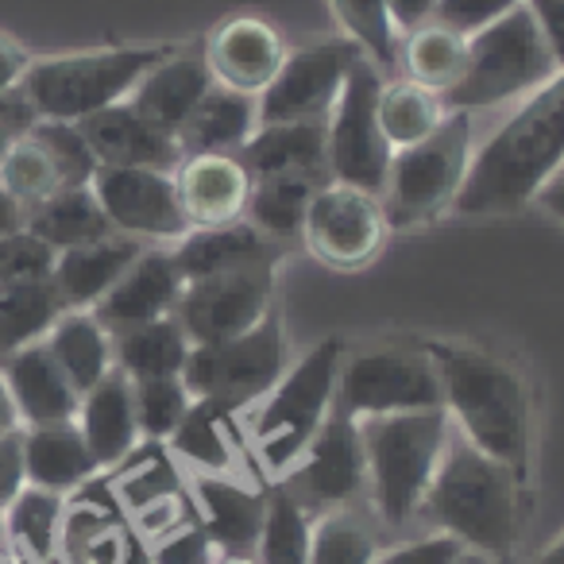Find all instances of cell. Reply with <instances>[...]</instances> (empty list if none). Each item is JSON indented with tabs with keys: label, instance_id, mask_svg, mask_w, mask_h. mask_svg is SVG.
<instances>
[{
	"label": "cell",
	"instance_id": "6da1fadb",
	"mask_svg": "<svg viewBox=\"0 0 564 564\" xmlns=\"http://www.w3.org/2000/svg\"><path fill=\"white\" fill-rule=\"evenodd\" d=\"M445 391V414L464 441L499 460L525 495L533 487V399L510 360L471 345L430 340Z\"/></svg>",
	"mask_w": 564,
	"mask_h": 564
},
{
	"label": "cell",
	"instance_id": "7a4b0ae2",
	"mask_svg": "<svg viewBox=\"0 0 564 564\" xmlns=\"http://www.w3.org/2000/svg\"><path fill=\"white\" fill-rule=\"evenodd\" d=\"M564 159V70L533 89L484 148L471 155L456 209L460 217H502L533 202Z\"/></svg>",
	"mask_w": 564,
	"mask_h": 564
},
{
	"label": "cell",
	"instance_id": "3957f363",
	"mask_svg": "<svg viewBox=\"0 0 564 564\" xmlns=\"http://www.w3.org/2000/svg\"><path fill=\"white\" fill-rule=\"evenodd\" d=\"M522 499L525 491L499 460L453 433L417 514L471 553L510 561L522 525Z\"/></svg>",
	"mask_w": 564,
	"mask_h": 564
},
{
	"label": "cell",
	"instance_id": "277c9868",
	"mask_svg": "<svg viewBox=\"0 0 564 564\" xmlns=\"http://www.w3.org/2000/svg\"><path fill=\"white\" fill-rule=\"evenodd\" d=\"M340 360H345V340L325 337L299 364H291L286 376L256 402L248 433L251 448L271 479H286V471L302 460L306 445L333 414Z\"/></svg>",
	"mask_w": 564,
	"mask_h": 564
},
{
	"label": "cell",
	"instance_id": "5b68a950",
	"mask_svg": "<svg viewBox=\"0 0 564 564\" xmlns=\"http://www.w3.org/2000/svg\"><path fill=\"white\" fill-rule=\"evenodd\" d=\"M360 433L379 522L402 530L417 518L425 487L453 437V422L445 410H410V414L364 417Z\"/></svg>",
	"mask_w": 564,
	"mask_h": 564
},
{
	"label": "cell",
	"instance_id": "8992f818",
	"mask_svg": "<svg viewBox=\"0 0 564 564\" xmlns=\"http://www.w3.org/2000/svg\"><path fill=\"white\" fill-rule=\"evenodd\" d=\"M556 74L545 40L538 32V20L525 4H518L510 17L495 20L491 28L468 35V58L453 89L441 94L448 112H479L495 105L518 101L541 89Z\"/></svg>",
	"mask_w": 564,
	"mask_h": 564
},
{
	"label": "cell",
	"instance_id": "52a82bcc",
	"mask_svg": "<svg viewBox=\"0 0 564 564\" xmlns=\"http://www.w3.org/2000/svg\"><path fill=\"white\" fill-rule=\"evenodd\" d=\"M166 58V47H109L78 51L32 63L20 82V94L40 120H78L128 101L151 66Z\"/></svg>",
	"mask_w": 564,
	"mask_h": 564
},
{
	"label": "cell",
	"instance_id": "ba28073f",
	"mask_svg": "<svg viewBox=\"0 0 564 564\" xmlns=\"http://www.w3.org/2000/svg\"><path fill=\"white\" fill-rule=\"evenodd\" d=\"M471 112H448L430 140L394 151L383 186V213L391 228H417L456 209L471 171Z\"/></svg>",
	"mask_w": 564,
	"mask_h": 564
},
{
	"label": "cell",
	"instance_id": "9c48e42d",
	"mask_svg": "<svg viewBox=\"0 0 564 564\" xmlns=\"http://www.w3.org/2000/svg\"><path fill=\"white\" fill-rule=\"evenodd\" d=\"M333 406L364 422L410 410H445V391L425 345H371L345 352Z\"/></svg>",
	"mask_w": 564,
	"mask_h": 564
},
{
	"label": "cell",
	"instance_id": "30bf717a",
	"mask_svg": "<svg viewBox=\"0 0 564 564\" xmlns=\"http://www.w3.org/2000/svg\"><path fill=\"white\" fill-rule=\"evenodd\" d=\"M286 368H291V345H286L279 314H271L256 329L232 340L189 348L182 383L194 399H205L232 414V410L256 406L286 376Z\"/></svg>",
	"mask_w": 564,
	"mask_h": 564
},
{
	"label": "cell",
	"instance_id": "8fae6325",
	"mask_svg": "<svg viewBox=\"0 0 564 564\" xmlns=\"http://www.w3.org/2000/svg\"><path fill=\"white\" fill-rule=\"evenodd\" d=\"M383 70L371 58H356L329 120H325V166L329 182L356 186L364 194H383L387 171H391V143L379 128V94H383Z\"/></svg>",
	"mask_w": 564,
	"mask_h": 564
},
{
	"label": "cell",
	"instance_id": "7c38bea8",
	"mask_svg": "<svg viewBox=\"0 0 564 564\" xmlns=\"http://www.w3.org/2000/svg\"><path fill=\"white\" fill-rule=\"evenodd\" d=\"M274 274H279V259H263V263L186 282L174 317L186 329L189 345H220L267 322L274 314Z\"/></svg>",
	"mask_w": 564,
	"mask_h": 564
},
{
	"label": "cell",
	"instance_id": "4fadbf2b",
	"mask_svg": "<svg viewBox=\"0 0 564 564\" xmlns=\"http://www.w3.org/2000/svg\"><path fill=\"white\" fill-rule=\"evenodd\" d=\"M387 213L376 194L356 186L325 182L314 194L302 225V243L310 256L322 259L333 271H360L383 251L387 243Z\"/></svg>",
	"mask_w": 564,
	"mask_h": 564
},
{
	"label": "cell",
	"instance_id": "5bb4252c",
	"mask_svg": "<svg viewBox=\"0 0 564 564\" xmlns=\"http://www.w3.org/2000/svg\"><path fill=\"white\" fill-rule=\"evenodd\" d=\"M360 55L364 51L352 40H317L306 47H294L271 86L259 94V124L329 120Z\"/></svg>",
	"mask_w": 564,
	"mask_h": 564
},
{
	"label": "cell",
	"instance_id": "9a60e30c",
	"mask_svg": "<svg viewBox=\"0 0 564 564\" xmlns=\"http://www.w3.org/2000/svg\"><path fill=\"white\" fill-rule=\"evenodd\" d=\"M89 189L101 202L112 232L132 240H171L178 243L189 232L186 209L178 202L171 171L151 166H97Z\"/></svg>",
	"mask_w": 564,
	"mask_h": 564
},
{
	"label": "cell",
	"instance_id": "2e32d148",
	"mask_svg": "<svg viewBox=\"0 0 564 564\" xmlns=\"http://www.w3.org/2000/svg\"><path fill=\"white\" fill-rule=\"evenodd\" d=\"M282 484L306 510L352 507V499H360L368 487V453H364L360 422L333 406V414L325 417L317 437L310 441L302 460L286 471Z\"/></svg>",
	"mask_w": 564,
	"mask_h": 564
},
{
	"label": "cell",
	"instance_id": "e0dca14e",
	"mask_svg": "<svg viewBox=\"0 0 564 564\" xmlns=\"http://www.w3.org/2000/svg\"><path fill=\"white\" fill-rule=\"evenodd\" d=\"M286 55L291 47L274 24H267L263 17H232L209 35L202 58L217 86L259 97L282 70Z\"/></svg>",
	"mask_w": 564,
	"mask_h": 564
},
{
	"label": "cell",
	"instance_id": "ac0fdd59",
	"mask_svg": "<svg viewBox=\"0 0 564 564\" xmlns=\"http://www.w3.org/2000/svg\"><path fill=\"white\" fill-rule=\"evenodd\" d=\"M186 291L174 256L166 248H143L140 259L120 274V282L97 302L89 314L105 325L109 333H124L135 325L159 322L178 310V299Z\"/></svg>",
	"mask_w": 564,
	"mask_h": 564
},
{
	"label": "cell",
	"instance_id": "d6986e66",
	"mask_svg": "<svg viewBox=\"0 0 564 564\" xmlns=\"http://www.w3.org/2000/svg\"><path fill=\"white\" fill-rule=\"evenodd\" d=\"M97 166H151V171H178L182 148L171 132L151 124L148 117L132 109L128 101L101 109L94 117L78 120Z\"/></svg>",
	"mask_w": 564,
	"mask_h": 564
},
{
	"label": "cell",
	"instance_id": "ffe728a7",
	"mask_svg": "<svg viewBox=\"0 0 564 564\" xmlns=\"http://www.w3.org/2000/svg\"><path fill=\"white\" fill-rule=\"evenodd\" d=\"M189 495L213 549L225 556H256L267 522V495L251 491L232 476H202V471H194Z\"/></svg>",
	"mask_w": 564,
	"mask_h": 564
},
{
	"label": "cell",
	"instance_id": "44dd1931",
	"mask_svg": "<svg viewBox=\"0 0 564 564\" xmlns=\"http://www.w3.org/2000/svg\"><path fill=\"white\" fill-rule=\"evenodd\" d=\"M174 186L189 228L232 225L248 213L251 174L240 155H186L174 171Z\"/></svg>",
	"mask_w": 564,
	"mask_h": 564
},
{
	"label": "cell",
	"instance_id": "7402d4cb",
	"mask_svg": "<svg viewBox=\"0 0 564 564\" xmlns=\"http://www.w3.org/2000/svg\"><path fill=\"white\" fill-rule=\"evenodd\" d=\"M0 376L9 383V394L17 402L20 425H47V422H74L78 417L82 394L63 376L58 360L51 356L47 340L12 352L0 364Z\"/></svg>",
	"mask_w": 564,
	"mask_h": 564
},
{
	"label": "cell",
	"instance_id": "603a6c76",
	"mask_svg": "<svg viewBox=\"0 0 564 564\" xmlns=\"http://www.w3.org/2000/svg\"><path fill=\"white\" fill-rule=\"evenodd\" d=\"M213 86H217V82H213L202 55L166 51V58H159L140 78V86L132 89L128 105H132L140 117H148L151 124L163 128V132L178 135L182 124L194 117V109L202 105V97L209 94Z\"/></svg>",
	"mask_w": 564,
	"mask_h": 564
},
{
	"label": "cell",
	"instance_id": "cb8c5ba5",
	"mask_svg": "<svg viewBox=\"0 0 564 564\" xmlns=\"http://www.w3.org/2000/svg\"><path fill=\"white\" fill-rule=\"evenodd\" d=\"M143 248H148V243L112 232V236H105V240L58 251L55 274H51L58 299L66 302V310H94L120 282V274L140 259Z\"/></svg>",
	"mask_w": 564,
	"mask_h": 564
},
{
	"label": "cell",
	"instance_id": "d4e9b609",
	"mask_svg": "<svg viewBox=\"0 0 564 564\" xmlns=\"http://www.w3.org/2000/svg\"><path fill=\"white\" fill-rule=\"evenodd\" d=\"M78 430L86 437L89 453L101 468H112L140 445V422H135L132 379L120 368H112L97 387H89L78 402Z\"/></svg>",
	"mask_w": 564,
	"mask_h": 564
},
{
	"label": "cell",
	"instance_id": "484cf974",
	"mask_svg": "<svg viewBox=\"0 0 564 564\" xmlns=\"http://www.w3.org/2000/svg\"><path fill=\"white\" fill-rule=\"evenodd\" d=\"M171 256L182 282H197L220 271H236V267L279 259L282 248L267 240L248 220H232V225H217V228H189L171 248Z\"/></svg>",
	"mask_w": 564,
	"mask_h": 564
},
{
	"label": "cell",
	"instance_id": "4316f807",
	"mask_svg": "<svg viewBox=\"0 0 564 564\" xmlns=\"http://www.w3.org/2000/svg\"><path fill=\"white\" fill-rule=\"evenodd\" d=\"M259 128V97L213 86L194 109V117L174 135L186 155H240L243 143Z\"/></svg>",
	"mask_w": 564,
	"mask_h": 564
},
{
	"label": "cell",
	"instance_id": "83f0119b",
	"mask_svg": "<svg viewBox=\"0 0 564 564\" xmlns=\"http://www.w3.org/2000/svg\"><path fill=\"white\" fill-rule=\"evenodd\" d=\"M240 163L251 178L267 174H317L329 178L325 166V120H282L259 124L256 135L240 148Z\"/></svg>",
	"mask_w": 564,
	"mask_h": 564
},
{
	"label": "cell",
	"instance_id": "f1b7e54d",
	"mask_svg": "<svg viewBox=\"0 0 564 564\" xmlns=\"http://www.w3.org/2000/svg\"><path fill=\"white\" fill-rule=\"evenodd\" d=\"M24 468L32 487L66 495L101 471V464L89 453L78 422H47L24 425Z\"/></svg>",
	"mask_w": 564,
	"mask_h": 564
},
{
	"label": "cell",
	"instance_id": "f546056e",
	"mask_svg": "<svg viewBox=\"0 0 564 564\" xmlns=\"http://www.w3.org/2000/svg\"><path fill=\"white\" fill-rule=\"evenodd\" d=\"M325 182L329 178H317V174H267V178H251V197L243 220L256 225L279 248L291 240H302L310 202H314V194Z\"/></svg>",
	"mask_w": 564,
	"mask_h": 564
},
{
	"label": "cell",
	"instance_id": "4dcf8cb0",
	"mask_svg": "<svg viewBox=\"0 0 564 564\" xmlns=\"http://www.w3.org/2000/svg\"><path fill=\"white\" fill-rule=\"evenodd\" d=\"M43 340L78 394H86L117 368L112 364V333L89 310H66Z\"/></svg>",
	"mask_w": 564,
	"mask_h": 564
},
{
	"label": "cell",
	"instance_id": "1f68e13d",
	"mask_svg": "<svg viewBox=\"0 0 564 564\" xmlns=\"http://www.w3.org/2000/svg\"><path fill=\"white\" fill-rule=\"evenodd\" d=\"M189 337L178 317H159V322L135 325V329L112 333V364L124 371L132 383L140 379H166L182 376L189 360Z\"/></svg>",
	"mask_w": 564,
	"mask_h": 564
},
{
	"label": "cell",
	"instance_id": "d6a6232c",
	"mask_svg": "<svg viewBox=\"0 0 564 564\" xmlns=\"http://www.w3.org/2000/svg\"><path fill=\"white\" fill-rule=\"evenodd\" d=\"M24 228H32L55 251L82 248V243L112 236L109 217H105L101 202H97V194L89 186H66L58 194H51L47 202L32 205Z\"/></svg>",
	"mask_w": 564,
	"mask_h": 564
},
{
	"label": "cell",
	"instance_id": "836d02e7",
	"mask_svg": "<svg viewBox=\"0 0 564 564\" xmlns=\"http://www.w3.org/2000/svg\"><path fill=\"white\" fill-rule=\"evenodd\" d=\"M66 314L55 282H28V286H0V364L12 352L35 345L51 333V325Z\"/></svg>",
	"mask_w": 564,
	"mask_h": 564
},
{
	"label": "cell",
	"instance_id": "e575fe53",
	"mask_svg": "<svg viewBox=\"0 0 564 564\" xmlns=\"http://www.w3.org/2000/svg\"><path fill=\"white\" fill-rule=\"evenodd\" d=\"M55 556L63 564H128L132 549H128L117 518L105 514L94 502H78V507L63 510Z\"/></svg>",
	"mask_w": 564,
	"mask_h": 564
},
{
	"label": "cell",
	"instance_id": "d590c367",
	"mask_svg": "<svg viewBox=\"0 0 564 564\" xmlns=\"http://www.w3.org/2000/svg\"><path fill=\"white\" fill-rule=\"evenodd\" d=\"M464 58H468V40L437 20L406 32V43L399 47V66L406 70V78L433 89V94H445L456 86Z\"/></svg>",
	"mask_w": 564,
	"mask_h": 564
},
{
	"label": "cell",
	"instance_id": "8d00e7d4",
	"mask_svg": "<svg viewBox=\"0 0 564 564\" xmlns=\"http://www.w3.org/2000/svg\"><path fill=\"white\" fill-rule=\"evenodd\" d=\"M445 117L448 109L441 101V94H433V89L417 86L410 78L383 82V94H379V128H383L391 151L414 148V143L430 140Z\"/></svg>",
	"mask_w": 564,
	"mask_h": 564
},
{
	"label": "cell",
	"instance_id": "74e56055",
	"mask_svg": "<svg viewBox=\"0 0 564 564\" xmlns=\"http://www.w3.org/2000/svg\"><path fill=\"white\" fill-rule=\"evenodd\" d=\"M379 553V525L364 510H322L310 522V564H376Z\"/></svg>",
	"mask_w": 564,
	"mask_h": 564
},
{
	"label": "cell",
	"instance_id": "f35d334b",
	"mask_svg": "<svg viewBox=\"0 0 564 564\" xmlns=\"http://www.w3.org/2000/svg\"><path fill=\"white\" fill-rule=\"evenodd\" d=\"M225 410L205 399H194L189 414L171 433L166 448L202 476H232V445L225 437Z\"/></svg>",
	"mask_w": 564,
	"mask_h": 564
},
{
	"label": "cell",
	"instance_id": "ab89813d",
	"mask_svg": "<svg viewBox=\"0 0 564 564\" xmlns=\"http://www.w3.org/2000/svg\"><path fill=\"white\" fill-rule=\"evenodd\" d=\"M63 495L43 491V487L28 484L17 495L9 510H4V533L32 556L35 564H51L58 549V525H63Z\"/></svg>",
	"mask_w": 564,
	"mask_h": 564
},
{
	"label": "cell",
	"instance_id": "60d3db41",
	"mask_svg": "<svg viewBox=\"0 0 564 564\" xmlns=\"http://www.w3.org/2000/svg\"><path fill=\"white\" fill-rule=\"evenodd\" d=\"M256 564H310V510L279 484L267 495V522Z\"/></svg>",
	"mask_w": 564,
	"mask_h": 564
},
{
	"label": "cell",
	"instance_id": "b9f144b4",
	"mask_svg": "<svg viewBox=\"0 0 564 564\" xmlns=\"http://www.w3.org/2000/svg\"><path fill=\"white\" fill-rule=\"evenodd\" d=\"M329 9L345 40H352L364 58H371L387 78L399 66V28L383 0H329Z\"/></svg>",
	"mask_w": 564,
	"mask_h": 564
},
{
	"label": "cell",
	"instance_id": "7bdbcfd3",
	"mask_svg": "<svg viewBox=\"0 0 564 564\" xmlns=\"http://www.w3.org/2000/svg\"><path fill=\"white\" fill-rule=\"evenodd\" d=\"M0 186L9 189L24 209H32V205L47 202L51 194L66 189L55 163H51V155L32 140V132L20 135L9 148V155L0 159Z\"/></svg>",
	"mask_w": 564,
	"mask_h": 564
},
{
	"label": "cell",
	"instance_id": "ee69618b",
	"mask_svg": "<svg viewBox=\"0 0 564 564\" xmlns=\"http://www.w3.org/2000/svg\"><path fill=\"white\" fill-rule=\"evenodd\" d=\"M132 399H135V422H140V437L148 441H171V433L182 425V417L194 406V394L186 391L182 376H166V379H140L132 383Z\"/></svg>",
	"mask_w": 564,
	"mask_h": 564
},
{
	"label": "cell",
	"instance_id": "f6af8a7d",
	"mask_svg": "<svg viewBox=\"0 0 564 564\" xmlns=\"http://www.w3.org/2000/svg\"><path fill=\"white\" fill-rule=\"evenodd\" d=\"M28 132H32V140L51 155L63 186H89V182H94L97 159H94V151H89L78 124H70V120H35Z\"/></svg>",
	"mask_w": 564,
	"mask_h": 564
},
{
	"label": "cell",
	"instance_id": "bcb514c9",
	"mask_svg": "<svg viewBox=\"0 0 564 564\" xmlns=\"http://www.w3.org/2000/svg\"><path fill=\"white\" fill-rule=\"evenodd\" d=\"M58 251L47 240L20 228V232L0 236V286H28V282H51Z\"/></svg>",
	"mask_w": 564,
	"mask_h": 564
},
{
	"label": "cell",
	"instance_id": "7dc6e473",
	"mask_svg": "<svg viewBox=\"0 0 564 564\" xmlns=\"http://www.w3.org/2000/svg\"><path fill=\"white\" fill-rule=\"evenodd\" d=\"M117 491H120V499H124L128 514H140V510L178 495V479H174V471L166 460H148L135 471H128V476L120 479Z\"/></svg>",
	"mask_w": 564,
	"mask_h": 564
},
{
	"label": "cell",
	"instance_id": "c3c4849f",
	"mask_svg": "<svg viewBox=\"0 0 564 564\" xmlns=\"http://www.w3.org/2000/svg\"><path fill=\"white\" fill-rule=\"evenodd\" d=\"M518 4H525V0H437V17L433 20L468 40V35L491 28L495 20L510 17Z\"/></svg>",
	"mask_w": 564,
	"mask_h": 564
},
{
	"label": "cell",
	"instance_id": "681fc988",
	"mask_svg": "<svg viewBox=\"0 0 564 564\" xmlns=\"http://www.w3.org/2000/svg\"><path fill=\"white\" fill-rule=\"evenodd\" d=\"M148 564H213V541L202 530V522H186L178 525L166 538L151 541V556Z\"/></svg>",
	"mask_w": 564,
	"mask_h": 564
},
{
	"label": "cell",
	"instance_id": "f907efd6",
	"mask_svg": "<svg viewBox=\"0 0 564 564\" xmlns=\"http://www.w3.org/2000/svg\"><path fill=\"white\" fill-rule=\"evenodd\" d=\"M464 553L460 541L445 538V533H430V538L406 541L399 549H383L376 564H453Z\"/></svg>",
	"mask_w": 564,
	"mask_h": 564
},
{
	"label": "cell",
	"instance_id": "816d5d0a",
	"mask_svg": "<svg viewBox=\"0 0 564 564\" xmlns=\"http://www.w3.org/2000/svg\"><path fill=\"white\" fill-rule=\"evenodd\" d=\"M28 487L24 468V425L12 433H0V514L17 502V495Z\"/></svg>",
	"mask_w": 564,
	"mask_h": 564
},
{
	"label": "cell",
	"instance_id": "f5cc1de1",
	"mask_svg": "<svg viewBox=\"0 0 564 564\" xmlns=\"http://www.w3.org/2000/svg\"><path fill=\"white\" fill-rule=\"evenodd\" d=\"M525 9L538 20V32L553 55L556 70H564V0H525Z\"/></svg>",
	"mask_w": 564,
	"mask_h": 564
},
{
	"label": "cell",
	"instance_id": "db71d44e",
	"mask_svg": "<svg viewBox=\"0 0 564 564\" xmlns=\"http://www.w3.org/2000/svg\"><path fill=\"white\" fill-rule=\"evenodd\" d=\"M28 66H32L28 51L20 47V43H12L9 35H0V94H9V89H17L20 82H24Z\"/></svg>",
	"mask_w": 564,
	"mask_h": 564
},
{
	"label": "cell",
	"instance_id": "11a10c76",
	"mask_svg": "<svg viewBox=\"0 0 564 564\" xmlns=\"http://www.w3.org/2000/svg\"><path fill=\"white\" fill-rule=\"evenodd\" d=\"M399 32H414V28L430 24L437 17V0H383Z\"/></svg>",
	"mask_w": 564,
	"mask_h": 564
},
{
	"label": "cell",
	"instance_id": "9f6ffc18",
	"mask_svg": "<svg viewBox=\"0 0 564 564\" xmlns=\"http://www.w3.org/2000/svg\"><path fill=\"white\" fill-rule=\"evenodd\" d=\"M530 205H538L541 213H549V217L556 220V225H564V159L556 163V171L545 178V186L533 194V202Z\"/></svg>",
	"mask_w": 564,
	"mask_h": 564
},
{
	"label": "cell",
	"instance_id": "6f0895ef",
	"mask_svg": "<svg viewBox=\"0 0 564 564\" xmlns=\"http://www.w3.org/2000/svg\"><path fill=\"white\" fill-rule=\"evenodd\" d=\"M24 225H28V209L17 202V197L9 194V189L0 186V236L20 232Z\"/></svg>",
	"mask_w": 564,
	"mask_h": 564
},
{
	"label": "cell",
	"instance_id": "680465c9",
	"mask_svg": "<svg viewBox=\"0 0 564 564\" xmlns=\"http://www.w3.org/2000/svg\"><path fill=\"white\" fill-rule=\"evenodd\" d=\"M20 430V414H17V402H12L9 394V383H4V376H0V433H12Z\"/></svg>",
	"mask_w": 564,
	"mask_h": 564
},
{
	"label": "cell",
	"instance_id": "91938a15",
	"mask_svg": "<svg viewBox=\"0 0 564 564\" xmlns=\"http://www.w3.org/2000/svg\"><path fill=\"white\" fill-rule=\"evenodd\" d=\"M530 564H564V533L553 541V545H545V549H541V553L533 556Z\"/></svg>",
	"mask_w": 564,
	"mask_h": 564
},
{
	"label": "cell",
	"instance_id": "94428289",
	"mask_svg": "<svg viewBox=\"0 0 564 564\" xmlns=\"http://www.w3.org/2000/svg\"><path fill=\"white\" fill-rule=\"evenodd\" d=\"M453 564H510V561H499V556H487V553H471V549H464V553L456 556Z\"/></svg>",
	"mask_w": 564,
	"mask_h": 564
},
{
	"label": "cell",
	"instance_id": "6125c7cd",
	"mask_svg": "<svg viewBox=\"0 0 564 564\" xmlns=\"http://www.w3.org/2000/svg\"><path fill=\"white\" fill-rule=\"evenodd\" d=\"M217 564H256V556H220Z\"/></svg>",
	"mask_w": 564,
	"mask_h": 564
},
{
	"label": "cell",
	"instance_id": "be15d7a7",
	"mask_svg": "<svg viewBox=\"0 0 564 564\" xmlns=\"http://www.w3.org/2000/svg\"><path fill=\"white\" fill-rule=\"evenodd\" d=\"M4 538H9V533H4V514H0V541H4Z\"/></svg>",
	"mask_w": 564,
	"mask_h": 564
},
{
	"label": "cell",
	"instance_id": "e7e4bbea",
	"mask_svg": "<svg viewBox=\"0 0 564 564\" xmlns=\"http://www.w3.org/2000/svg\"><path fill=\"white\" fill-rule=\"evenodd\" d=\"M0 564H12V561H9V556H4V553H0Z\"/></svg>",
	"mask_w": 564,
	"mask_h": 564
},
{
	"label": "cell",
	"instance_id": "03108f58",
	"mask_svg": "<svg viewBox=\"0 0 564 564\" xmlns=\"http://www.w3.org/2000/svg\"><path fill=\"white\" fill-rule=\"evenodd\" d=\"M128 564H148V561H128Z\"/></svg>",
	"mask_w": 564,
	"mask_h": 564
}]
</instances>
